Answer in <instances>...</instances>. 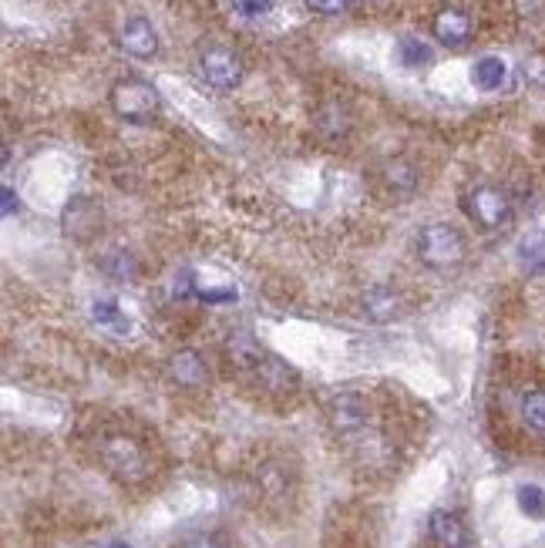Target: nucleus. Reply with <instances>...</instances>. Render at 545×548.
<instances>
[{"instance_id":"obj_19","label":"nucleus","mask_w":545,"mask_h":548,"mask_svg":"<svg viewBox=\"0 0 545 548\" xmlns=\"http://www.w3.org/2000/svg\"><path fill=\"white\" fill-rule=\"evenodd\" d=\"M515 256H519L522 269L529 273H545V229H529L515 246Z\"/></svg>"},{"instance_id":"obj_16","label":"nucleus","mask_w":545,"mask_h":548,"mask_svg":"<svg viewBox=\"0 0 545 548\" xmlns=\"http://www.w3.org/2000/svg\"><path fill=\"white\" fill-rule=\"evenodd\" d=\"M381 182L391 195H411L418 189V169L408 159H391L381 165Z\"/></svg>"},{"instance_id":"obj_21","label":"nucleus","mask_w":545,"mask_h":548,"mask_svg":"<svg viewBox=\"0 0 545 548\" xmlns=\"http://www.w3.org/2000/svg\"><path fill=\"white\" fill-rule=\"evenodd\" d=\"M98 266L105 269L112 280H135L138 276V263L132 253H125V249H112V253H105L98 259Z\"/></svg>"},{"instance_id":"obj_8","label":"nucleus","mask_w":545,"mask_h":548,"mask_svg":"<svg viewBox=\"0 0 545 548\" xmlns=\"http://www.w3.org/2000/svg\"><path fill=\"white\" fill-rule=\"evenodd\" d=\"M101 206L88 195H78L64 206V216H61V229L68 239H91L95 232L101 229Z\"/></svg>"},{"instance_id":"obj_28","label":"nucleus","mask_w":545,"mask_h":548,"mask_svg":"<svg viewBox=\"0 0 545 548\" xmlns=\"http://www.w3.org/2000/svg\"><path fill=\"white\" fill-rule=\"evenodd\" d=\"M17 206H21V202L14 199V189H7V185H4V216H14Z\"/></svg>"},{"instance_id":"obj_20","label":"nucleus","mask_w":545,"mask_h":548,"mask_svg":"<svg viewBox=\"0 0 545 548\" xmlns=\"http://www.w3.org/2000/svg\"><path fill=\"white\" fill-rule=\"evenodd\" d=\"M431 58L434 54L421 37H401V41H397V61H401L404 68L418 71V68H424V64H431Z\"/></svg>"},{"instance_id":"obj_18","label":"nucleus","mask_w":545,"mask_h":548,"mask_svg":"<svg viewBox=\"0 0 545 548\" xmlns=\"http://www.w3.org/2000/svg\"><path fill=\"white\" fill-rule=\"evenodd\" d=\"M91 320L108 333H128V327H132L128 313L122 310V303L112 300V296H98V300L91 303Z\"/></svg>"},{"instance_id":"obj_1","label":"nucleus","mask_w":545,"mask_h":548,"mask_svg":"<svg viewBox=\"0 0 545 548\" xmlns=\"http://www.w3.org/2000/svg\"><path fill=\"white\" fill-rule=\"evenodd\" d=\"M226 354L233 357V364L243 370L246 377H253L263 390H273V394H290V390H297V384H300L297 370L286 364L283 357H276L273 350H266L249 330L229 333Z\"/></svg>"},{"instance_id":"obj_12","label":"nucleus","mask_w":545,"mask_h":548,"mask_svg":"<svg viewBox=\"0 0 545 548\" xmlns=\"http://www.w3.org/2000/svg\"><path fill=\"white\" fill-rule=\"evenodd\" d=\"M431 34L438 37L445 48H465L471 37V17L458 7H441L431 21Z\"/></svg>"},{"instance_id":"obj_17","label":"nucleus","mask_w":545,"mask_h":548,"mask_svg":"<svg viewBox=\"0 0 545 548\" xmlns=\"http://www.w3.org/2000/svg\"><path fill=\"white\" fill-rule=\"evenodd\" d=\"M519 421L525 424V431L545 438V387H529L519 397Z\"/></svg>"},{"instance_id":"obj_24","label":"nucleus","mask_w":545,"mask_h":548,"mask_svg":"<svg viewBox=\"0 0 545 548\" xmlns=\"http://www.w3.org/2000/svg\"><path fill=\"white\" fill-rule=\"evenodd\" d=\"M179 548H226V542L219 535H209V532H196V535H186L179 542Z\"/></svg>"},{"instance_id":"obj_29","label":"nucleus","mask_w":545,"mask_h":548,"mask_svg":"<svg viewBox=\"0 0 545 548\" xmlns=\"http://www.w3.org/2000/svg\"><path fill=\"white\" fill-rule=\"evenodd\" d=\"M101 548H132V545H125V542H108V545H101Z\"/></svg>"},{"instance_id":"obj_10","label":"nucleus","mask_w":545,"mask_h":548,"mask_svg":"<svg viewBox=\"0 0 545 548\" xmlns=\"http://www.w3.org/2000/svg\"><path fill=\"white\" fill-rule=\"evenodd\" d=\"M165 374H169L175 387L196 390L206 384L209 370H206V360H202L196 350H175V354L165 360Z\"/></svg>"},{"instance_id":"obj_11","label":"nucleus","mask_w":545,"mask_h":548,"mask_svg":"<svg viewBox=\"0 0 545 548\" xmlns=\"http://www.w3.org/2000/svg\"><path fill=\"white\" fill-rule=\"evenodd\" d=\"M428 535H431L434 548H471L468 525L461 522L455 512H445V508L431 512V518H428Z\"/></svg>"},{"instance_id":"obj_6","label":"nucleus","mask_w":545,"mask_h":548,"mask_svg":"<svg viewBox=\"0 0 545 548\" xmlns=\"http://www.w3.org/2000/svg\"><path fill=\"white\" fill-rule=\"evenodd\" d=\"M199 74H202V81H206L209 88L233 91V88H239V81H243L246 64L233 48L212 44V48H206L199 54Z\"/></svg>"},{"instance_id":"obj_13","label":"nucleus","mask_w":545,"mask_h":548,"mask_svg":"<svg viewBox=\"0 0 545 548\" xmlns=\"http://www.w3.org/2000/svg\"><path fill=\"white\" fill-rule=\"evenodd\" d=\"M360 317H367L371 323H387L401 317V296L387 286H374L360 296Z\"/></svg>"},{"instance_id":"obj_14","label":"nucleus","mask_w":545,"mask_h":548,"mask_svg":"<svg viewBox=\"0 0 545 548\" xmlns=\"http://www.w3.org/2000/svg\"><path fill=\"white\" fill-rule=\"evenodd\" d=\"M508 81V61L498 54H485L471 64V85L478 91H498Z\"/></svg>"},{"instance_id":"obj_3","label":"nucleus","mask_w":545,"mask_h":548,"mask_svg":"<svg viewBox=\"0 0 545 548\" xmlns=\"http://www.w3.org/2000/svg\"><path fill=\"white\" fill-rule=\"evenodd\" d=\"M98 458L118 481H125V485H142V481L149 478V454H145V448L132 434H122V431L101 434Z\"/></svg>"},{"instance_id":"obj_22","label":"nucleus","mask_w":545,"mask_h":548,"mask_svg":"<svg viewBox=\"0 0 545 548\" xmlns=\"http://www.w3.org/2000/svg\"><path fill=\"white\" fill-rule=\"evenodd\" d=\"M515 501H519V512L529 518H545V488L539 485H522L515 491Z\"/></svg>"},{"instance_id":"obj_9","label":"nucleus","mask_w":545,"mask_h":548,"mask_svg":"<svg viewBox=\"0 0 545 548\" xmlns=\"http://www.w3.org/2000/svg\"><path fill=\"white\" fill-rule=\"evenodd\" d=\"M118 44H122V51H128L132 58H142V61L159 54V34H155V27L145 21V17H128L122 24V31H118Z\"/></svg>"},{"instance_id":"obj_27","label":"nucleus","mask_w":545,"mask_h":548,"mask_svg":"<svg viewBox=\"0 0 545 548\" xmlns=\"http://www.w3.org/2000/svg\"><path fill=\"white\" fill-rule=\"evenodd\" d=\"M199 300H206V303H233L236 290H233V286H226V290H199Z\"/></svg>"},{"instance_id":"obj_5","label":"nucleus","mask_w":545,"mask_h":548,"mask_svg":"<svg viewBox=\"0 0 545 548\" xmlns=\"http://www.w3.org/2000/svg\"><path fill=\"white\" fill-rule=\"evenodd\" d=\"M465 212L478 229L492 232V229L508 226V219H512V202H508V195L502 189H495V185H475V189L465 195Z\"/></svg>"},{"instance_id":"obj_4","label":"nucleus","mask_w":545,"mask_h":548,"mask_svg":"<svg viewBox=\"0 0 545 548\" xmlns=\"http://www.w3.org/2000/svg\"><path fill=\"white\" fill-rule=\"evenodd\" d=\"M108 101H112L115 115L122 118V122H128V125H149V122L159 118V111H162L159 88L149 85V81H142V78L115 81Z\"/></svg>"},{"instance_id":"obj_15","label":"nucleus","mask_w":545,"mask_h":548,"mask_svg":"<svg viewBox=\"0 0 545 548\" xmlns=\"http://www.w3.org/2000/svg\"><path fill=\"white\" fill-rule=\"evenodd\" d=\"M317 132L327 138V142H344L350 135V111L340 105V101H327L317 111Z\"/></svg>"},{"instance_id":"obj_26","label":"nucleus","mask_w":545,"mask_h":548,"mask_svg":"<svg viewBox=\"0 0 545 548\" xmlns=\"http://www.w3.org/2000/svg\"><path fill=\"white\" fill-rule=\"evenodd\" d=\"M525 78H529L535 88H545V54H535V58L525 61Z\"/></svg>"},{"instance_id":"obj_25","label":"nucleus","mask_w":545,"mask_h":548,"mask_svg":"<svg viewBox=\"0 0 545 548\" xmlns=\"http://www.w3.org/2000/svg\"><path fill=\"white\" fill-rule=\"evenodd\" d=\"M307 7L320 17H337L347 11V0H307Z\"/></svg>"},{"instance_id":"obj_23","label":"nucleus","mask_w":545,"mask_h":548,"mask_svg":"<svg viewBox=\"0 0 545 548\" xmlns=\"http://www.w3.org/2000/svg\"><path fill=\"white\" fill-rule=\"evenodd\" d=\"M233 11L256 21V17H266L273 11V0H233Z\"/></svg>"},{"instance_id":"obj_7","label":"nucleus","mask_w":545,"mask_h":548,"mask_svg":"<svg viewBox=\"0 0 545 548\" xmlns=\"http://www.w3.org/2000/svg\"><path fill=\"white\" fill-rule=\"evenodd\" d=\"M367 417H371V407H367L364 394H357V390H340L327 401V421L337 434L364 431Z\"/></svg>"},{"instance_id":"obj_2","label":"nucleus","mask_w":545,"mask_h":548,"mask_svg":"<svg viewBox=\"0 0 545 548\" xmlns=\"http://www.w3.org/2000/svg\"><path fill=\"white\" fill-rule=\"evenodd\" d=\"M414 256L421 266L434 269V273H448V269L461 266L465 259V236L448 226V222H431V226L418 229L414 236Z\"/></svg>"}]
</instances>
